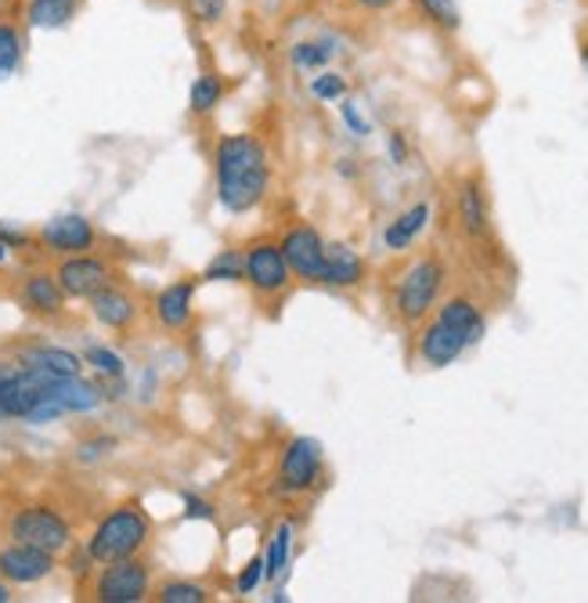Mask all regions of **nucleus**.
I'll use <instances>...</instances> for the list:
<instances>
[{"instance_id": "1", "label": "nucleus", "mask_w": 588, "mask_h": 603, "mask_svg": "<svg viewBox=\"0 0 588 603\" xmlns=\"http://www.w3.org/2000/svg\"><path fill=\"white\" fill-rule=\"evenodd\" d=\"M217 202L228 214H250L267 199L271 163L256 134H224L213 145Z\"/></svg>"}, {"instance_id": "2", "label": "nucleus", "mask_w": 588, "mask_h": 603, "mask_svg": "<svg viewBox=\"0 0 588 603\" xmlns=\"http://www.w3.org/2000/svg\"><path fill=\"white\" fill-rule=\"evenodd\" d=\"M148 539H153V517L145 513L141 502H119L116 510H108L98 528L91 531L84 553L91 564H108V560L138 557Z\"/></svg>"}, {"instance_id": "3", "label": "nucleus", "mask_w": 588, "mask_h": 603, "mask_svg": "<svg viewBox=\"0 0 588 603\" xmlns=\"http://www.w3.org/2000/svg\"><path fill=\"white\" fill-rule=\"evenodd\" d=\"M242 264H245L242 282L253 290L256 304L275 314V308L285 304V297H290L293 285H296L290 260H285V253H282V242L275 236H260L253 242H245Z\"/></svg>"}, {"instance_id": "4", "label": "nucleus", "mask_w": 588, "mask_h": 603, "mask_svg": "<svg viewBox=\"0 0 588 603\" xmlns=\"http://www.w3.org/2000/svg\"><path fill=\"white\" fill-rule=\"evenodd\" d=\"M444 282H448V268L437 253H422L419 260H412V264L405 268L398 290H393V311H398V319L405 325L427 322V314L441 304Z\"/></svg>"}, {"instance_id": "5", "label": "nucleus", "mask_w": 588, "mask_h": 603, "mask_svg": "<svg viewBox=\"0 0 588 603\" xmlns=\"http://www.w3.org/2000/svg\"><path fill=\"white\" fill-rule=\"evenodd\" d=\"M325 481V451L322 445L307 434H296L285 441L279 474H275V491L279 496H307Z\"/></svg>"}, {"instance_id": "6", "label": "nucleus", "mask_w": 588, "mask_h": 603, "mask_svg": "<svg viewBox=\"0 0 588 603\" xmlns=\"http://www.w3.org/2000/svg\"><path fill=\"white\" fill-rule=\"evenodd\" d=\"M8 534H11V542H30L54 557L62 550H70V542H73L70 520H65L59 510H51V506H22V510L8 517Z\"/></svg>"}, {"instance_id": "7", "label": "nucleus", "mask_w": 588, "mask_h": 603, "mask_svg": "<svg viewBox=\"0 0 588 603\" xmlns=\"http://www.w3.org/2000/svg\"><path fill=\"white\" fill-rule=\"evenodd\" d=\"M94 600L102 603H141L153 593V571L138 557H123L102 564L98 579H94Z\"/></svg>"}, {"instance_id": "8", "label": "nucleus", "mask_w": 588, "mask_h": 603, "mask_svg": "<svg viewBox=\"0 0 588 603\" xmlns=\"http://www.w3.org/2000/svg\"><path fill=\"white\" fill-rule=\"evenodd\" d=\"M279 242H282V253L290 260L296 282H307V285L325 282V239L318 236V228L300 221L293 228H285Z\"/></svg>"}, {"instance_id": "9", "label": "nucleus", "mask_w": 588, "mask_h": 603, "mask_svg": "<svg viewBox=\"0 0 588 603\" xmlns=\"http://www.w3.org/2000/svg\"><path fill=\"white\" fill-rule=\"evenodd\" d=\"M54 279H59L62 293L70 300H87L98 290H105L108 282H116V271L105 257L73 253V257H62V264L54 268Z\"/></svg>"}, {"instance_id": "10", "label": "nucleus", "mask_w": 588, "mask_h": 603, "mask_svg": "<svg viewBox=\"0 0 588 603\" xmlns=\"http://www.w3.org/2000/svg\"><path fill=\"white\" fill-rule=\"evenodd\" d=\"M470 351V340L459 333V329H451L448 322H441L433 314V322H422L419 336H416V354L422 365L430 368H448L455 365L462 354Z\"/></svg>"}, {"instance_id": "11", "label": "nucleus", "mask_w": 588, "mask_h": 603, "mask_svg": "<svg viewBox=\"0 0 588 603\" xmlns=\"http://www.w3.org/2000/svg\"><path fill=\"white\" fill-rule=\"evenodd\" d=\"M94 242H98V231L80 214H62L40 228V246L48 253H59V257H73V253H91Z\"/></svg>"}, {"instance_id": "12", "label": "nucleus", "mask_w": 588, "mask_h": 603, "mask_svg": "<svg viewBox=\"0 0 588 603\" xmlns=\"http://www.w3.org/2000/svg\"><path fill=\"white\" fill-rule=\"evenodd\" d=\"M54 571V553L40 550V545L30 542H8L0 550V579L11 585H33L44 582Z\"/></svg>"}, {"instance_id": "13", "label": "nucleus", "mask_w": 588, "mask_h": 603, "mask_svg": "<svg viewBox=\"0 0 588 603\" xmlns=\"http://www.w3.org/2000/svg\"><path fill=\"white\" fill-rule=\"evenodd\" d=\"M87 304H91L94 322L105 325V329H113V333H130V329L138 325V319H141L138 300H134L127 290H119L116 282H108L105 290L87 297Z\"/></svg>"}, {"instance_id": "14", "label": "nucleus", "mask_w": 588, "mask_h": 603, "mask_svg": "<svg viewBox=\"0 0 588 603\" xmlns=\"http://www.w3.org/2000/svg\"><path fill=\"white\" fill-rule=\"evenodd\" d=\"M196 290H199V279H177L170 285H162L156 293V322L170 333H181V329L191 325V314H196Z\"/></svg>"}, {"instance_id": "15", "label": "nucleus", "mask_w": 588, "mask_h": 603, "mask_svg": "<svg viewBox=\"0 0 588 603\" xmlns=\"http://www.w3.org/2000/svg\"><path fill=\"white\" fill-rule=\"evenodd\" d=\"M65 297L54 271H30L22 282H19V304L36 314V319H62L65 314Z\"/></svg>"}, {"instance_id": "16", "label": "nucleus", "mask_w": 588, "mask_h": 603, "mask_svg": "<svg viewBox=\"0 0 588 603\" xmlns=\"http://www.w3.org/2000/svg\"><path fill=\"white\" fill-rule=\"evenodd\" d=\"M368 275L365 257L347 242H325V290H358Z\"/></svg>"}, {"instance_id": "17", "label": "nucleus", "mask_w": 588, "mask_h": 603, "mask_svg": "<svg viewBox=\"0 0 588 603\" xmlns=\"http://www.w3.org/2000/svg\"><path fill=\"white\" fill-rule=\"evenodd\" d=\"M455 207H459V225L466 231L470 239H487L491 236V207H487V191L481 177H462L459 181V196H455Z\"/></svg>"}, {"instance_id": "18", "label": "nucleus", "mask_w": 588, "mask_h": 603, "mask_svg": "<svg viewBox=\"0 0 588 603\" xmlns=\"http://www.w3.org/2000/svg\"><path fill=\"white\" fill-rule=\"evenodd\" d=\"M437 319L448 322L451 329H459L462 336L470 340V347H476L487 333V319L476 300L470 297H448L444 304H437Z\"/></svg>"}, {"instance_id": "19", "label": "nucleus", "mask_w": 588, "mask_h": 603, "mask_svg": "<svg viewBox=\"0 0 588 603\" xmlns=\"http://www.w3.org/2000/svg\"><path fill=\"white\" fill-rule=\"evenodd\" d=\"M430 217H433L430 202H416V207H408L405 214L393 217V221L387 225V231H382V246H387L390 253H405L408 246H412L422 231H427Z\"/></svg>"}, {"instance_id": "20", "label": "nucleus", "mask_w": 588, "mask_h": 603, "mask_svg": "<svg viewBox=\"0 0 588 603\" xmlns=\"http://www.w3.org/2000/svg\"><path fill=\"white\" fill-rule=\"evenodd\" d=\"M293 564V520H279L264 545V579L282 582Z\"/></svg>"}, {"instance_id": "21", "label": "nucleus", "mask_w": 588, "mask_h": 603, "mask_svg": "<svg viewBox=\"0 0 588 603\" xmlns=\"http://www.w3.org/2000/svg\"><path fill=\"white\" fill-rule=\"evenodd\" d=\"M80 11V0H30L25 4V25L30 30H62Z\"/></svg>"}, {"instance_id": "22", "label": "nucleus", "mask_w": 588, "mask_h": 603, "mask_svg": "<svg viewBox=\"0 0 588 603\" xmlns=\"http://www.w3.org/2000/svg\"><path fill=\"white\" fill-rule=\"evenodd\" d=\"M22 365H36L44 368V373H54V376H80L84 373V358L65 347H25L19 354Z\"/></svg>"}, {"instance_id": "23", "label": "nucleus", "mask_w": 588, "mask_h": 603, "mask_svg": "<svg viewBox=\"0 0 588 603\" xmlns=\"http://www.w3.org/2000/svg\"><path fill=\"white\" fill-rule=\"evenodd\" d=\"M333 54H336V44L329 37H311V40H296V44L290 48V62H293V70L296 73H318L325 70V65L333 62Z\"/></svg>"}, {"instance_id": "24", "label": "nucleus", "mask_w": 588, "mask_h": 603, "mask_svg": "<svg viewBox=\"0 0 588 603\" xmlns=\"http://www.w3.org/2000/svg\"><path fill=\"white\" fill-rule=\"evenodd\" d=\"M228 98V84L217 73H202L191 80V87H188V108H191V116H210L221 108V102Z\"/></svg>"}, {"instance_id": "25", "label": "nucleus", "mask_w": 588, "mask_h": 603, "mask_svg": "<svg viewBox=\"0 0 588 603\" xmlns=\"http://www.w3.org/2000/svg\"><path fill=\"white\" fill-rule=\"evenodd\" d=\"M245 264H242V246H224L207 268H202L199 282H242Z\"/></svg>"}, {"instance_id": "26", "label": "nucleus", "mask_w": 588, "mask_h": 603, "mask_svg": "<svg viewBox=\"0 0 588 603\" xmlns=\"http://www.w3.org/2000/svg\"><path fill=\"white\" fill-rule=\"evenodd\" d=\"M25 54V37L15 22H0V80L15 76Z\"/></svg>"}, {"instance_id": "27", "label": "nucleus", "mask_w": 588, "mask_h": 603, "mask_svg": "<svg viewBox=\"0 0 588 603\" xmlns=\"http://www.w3.org/2000/svg\"><path fill=\"white\" fill-rule=\"evenodd\" d=\"M412 4L422 19L437 25V30H444V33L462 30V11H459L455 0H412Z\"/></svg>"}, {"instance_id": "28", "label": "nucleus", "mask_w": 588, "mask_h": 603, "mask_svg": "<svg viewBox=\"0 0 588 603\" xmlns=\"http://www.w3.org/2000/svg\"><path fill=\"white\" fill-rule=\"evenodd\" d=\"M307 91H311V98H318V102H339V98H347V91H350V84H347V76L344 73H336V70H318L311 76V84H307Z\"/></svg>"}, {"instance_id": "29", "label": "nucleus", "mask_w": 588, "mask_h": 603, "mask_svg": "<svg viewBox=\"0 0 588 603\" xmlns=\"http://www.w3.org/2000/svg\"><path fill=\"white\" fill-rule=\"evenodd\" d=\"M156 600L159 603H207V600H213V593H210L207 585H199V582L174 579V582H162L156 589Z\"/></svg>"}, {"instance_id": "30", "label": "nucleus", "mask_w": 588, "mask_h": 603, "mask_svg": "<svg viewBox=\"0 0 588 603\" xmlns=\"http://www.w3.org/2000/svg\"><path fill=\"white\" fill-rule=\"evenodd\" d=\"M84 365H91L94 373L105 380H123V358L108 347H87L84 351Z\"/></svg>"}, {"instance_id": "31", "label": "nucleus", "mask_w": 588, "mask_h": 603, "mask_svg": "<svg viewBox=\"0 0 588 603\" xmlns=\"http://www.w3.org/2000/svg\"><path fill=\"white\" fill-rule=\"evenodd\" d=\"M185 8L199 25H221L228 15V0H185Z\"/></svg>"}, {"instance_id": "32", "label": "nucleus", "mask_w": 588, "mask_h": 603, "mask_svg": "<svg viewBox=\"0 0 588 603\" xmlns=\"http://www.w3.org/2000/svg\"><path fill=\"white\" fill-rule=\"evenodd\" d=\"M339 119H344V127L354 134V138H368L372 134V123H368V116L358 108V102L354 98H339Z\"/></svg>"}, {"instance_id": "33", "label": "nucleus", "mask_w": 588, "mask_h": 603, "mask_svg": "<svg viewBox=\"0 0 588 603\" xmlns=\"http://www.w3.org/2000/svg\"><path fill=\"white\" fill-rule=\"evenodd\" d=\"M260 582H264V553L253 557L250 564H242V571L235 574V593L239 596H253Z\"/></svg>"}, {"instance_id": "34", "label": "nucleus", "mask_w": 588, "mask_h": 603, "mask_svg": "<svg viewBox=\"0 0 588 603\" xmlns=\"http://www.w3.org/2000/svg\"><path fill=\"white\" fill-rule=\"evenodd\" d=\"M113 448H116V437H94V441L80 445V459H84V462H98V459H105Z\"/></svg>"}, {"instance_id": "35", "label": "nucleus", "mask_w": 588, "mask_h": 603, "mask_svg": "<svg viewBox=\"0 0 588 603\" xmlns=\"http://www.w3.org/2000/svg\"><path fill=\"white\" fill-rule=\"evenodd\" d=\"M181 502H185V517H188V520H213V517H217V513H213V502L199 499V496H191V491H185Z\"/></svg>"}, {"instance_id": "36", "label": "nucleus", "mask_w": 588, "mask_h": 603, "mask_svg": "<svg viewBox=\"0 0 588 603\" xmlns=\"http://www.w3.org/2000/svg\"><path fill=\"white\" fill-rule=\"evenodd\" d=\"M387 153H390L393 163H398V167H405V159H408V142H405V134H401V131H390V134H387Z\"/></svg>"}, {"instance_id": "37", "label": "nucleus", "mask_w": 588, "mask_h": 603, "mask_svg": "<svg viewBox=\"0 0 588 603\" xmlns=\"http://www.w3.org/2000/svg\"><path fill=\"white\" fill-rule=\"evenodd\" d=\"M350 4L361 11H390V8H398L401 0H350Z\"/></svg>"}, {"instance_id": "38", "label": "nucleus", "mask_w": 588, "mask_h": 603, "mask_svg": "<svg viewBox=\"0 0 588 603\" xmlns=\"http://www.w3.org/2000/svg\"><path fill=\"white\" fill-rule=\"evenodd\" d=\"M578 54H581V65H585V73H588V37H581V48H578Z\"/></svg>"}, {"instance_id": "39", "label": "nucleus", "mask_w": 588, "mask_h": 603, "mask_svg": "<svg viewBox=\"0 0 588 603\" xmlns=\"http://www.w3.org/2000/svg\"><path fill=\"white\" fill-rule=\"evenodd\" d=\"M11 600V582L0 579V603H8Z\"/></svg>"}, {"instance_id": "40", "label": "nucleus", "mask_w": 588, "mask_h": 603, "mask_svg": "<svg viewBox=\"0 0 588 603\" xmlns=\"http://www.w3.org/2000/svg\"><path fill=\"white\" fill-rule=\"evenodd\" d=\"M8 253H11V250H8L4 242H0V264H4V260H8Z\"/></svg>"}]
</instances>
